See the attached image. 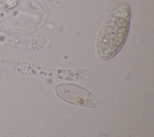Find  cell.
<instances>
[{"mask_svg": "<svg viewBox=\"0 0 154 137\" xmlns=\"http://www.w3.org/2000/svg\"><path fill=\"white\" fill-rule=\"evenodd\" d=\"M18 0H0V10L8 11L14 8Z\"/></svg>", "mask_w": 154, "mask_h": 137, "instance_id": "obj_3", "label": "cell"}, {"mask_svg": "<svg viewBox=\"0 0 154 137\" xmlns=\"http://www.w3.org/2000/svg\"><path fill=\"white\" fill-rule=\"evenodd\" d=\"M130 18V7L128 4H123L105 20L96 43V51L100 59L108 60L120 50L128 34Z\"/></svg>", "mask_w": 154, "mask_h": 137, "instance_id": "obj_1", "label": "cell"}, {"mask_svg": "<svg viewBox=\"0 0 154 137\" xmlns=\"http://www.w3.org/2000/svg\"><path fill=\"white\" fill-rule=\"evenodd\" d=\"M57 96L63 100L80 106L94 108L96 97L88 90L74 84H61L55 87Z\"/></svg>", "mask_w": 154, "mask_h": 137, "instance_id": "obj_2", "label": "cell"}]
</instances>
